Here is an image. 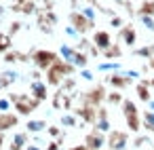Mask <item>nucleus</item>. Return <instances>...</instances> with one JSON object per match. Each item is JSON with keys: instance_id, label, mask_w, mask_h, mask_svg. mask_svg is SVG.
<instances>
[{"instance_id": "nucleus-27", "label": "nucleus", "mask_w": 154, "mask_h": 150, "mask_svg": "<svg viewBox=\"0 0 154 150\" xmlns=\"http://www.w3.org/2000/svg\"><path fill=\"white\" fill-rule=\"evenodd\" d=\"M148 108H150V110L154 112V99H150V102H148Z\"/></svg>"}, {"instance_id": "nucleus-5", "label": "nucleus", "mask_w": 154, "mask_h": 150, "mask_svg": "<svg viewBox=\"0 0 154 150\" xmlns=\"http://www.w3.org/2000/svg\"><path fill=\"white\" fill-rule=\"evenodd\" d=\"M72 21L76 23V28H78L80 32H87V30L93 28V21H91V19H85V17H80V15H72Z\"/></svg>"}, {"instance_id": "nucleus-10", "label": "nucleus", "mask_w": 154, "mask_h": 150, "mask_svg": "<svg viewBox=\"0 0 154 150\" xmlns=\"http://www.w3.org/2000/svg\"><path fill=\"white\" fill-rule=\"evenodd\" d=\"M137 13L139 15H154V0H143Z\"/></svg>"}, {"instance_id": "nucleus-18", "label": "nucleus", "mask_w": 154, "mask_h": 150, "mask_svg": "<svg viewBox=\"0 0 154 150\" xmlns=\"http://www.w3.org/2000/svg\"><path fill=\"white\" fill-rule=\"evenodd\" d=\"M34 93H36V95H38L40 99H42V97H45V85L36 83V85H34Z\"/></svg>"}, {"instance_id": "nucleus-17", "label": "nucleus", "mask_w": 154, "mask_h": 150, "mask_svg": "<svg viewBox=\"0 0 154 150\" xmlns=\"http://www.w3.org/2000/svg\"><path fill=\"white\" fill-rule=\"evenodd\" d=\"M28 129H30V131H40V129H45V123H42V120H32V123L28 125Z\"/></svg>"}, {"instance_id": "nucleus-24", "label": "nucleus", "mask_w": 154, "mask_h": 150, "mask_svg": "<svg viewBox=\"0 0 154 150\" xmlns=\"http://www.w3.org/2000/svg\"><path fill=\"white\" fill-rule=\"evenodd\" d=\"M112 26H114V28H122V19H120V17H114V19H112Z\"/></svg>"}, {"instance_id": "nucleus-23", "label": "nucleus", "mask_w": 154, "mask_h": 150, "mask_svg": "<svg viewBox=\"0 0 154 150\" xmlns=\"http://www.w3.org/2000/svg\"><path fill=\"white\" fill-rule=\"evenodd\" d=\"M118 68H120L118 64H103L101 66V70H118Z\"/></svg>"}, {"instance_id": "nucleus-13", "label": "nucleus", "mask_w": 154, "mask_h": 150, "mask_svg": "<svg viewBox=\"0 0 154 150\" xmlns=\"http://www.w3.org/2000/svg\"><path fill=\"white\" fill-rule=\"evenodd\" d=\"M139 19H141V23H143L146 30L154 32V15H139Z\"/></svg>"}, {"instance_id": "nucleus-15", "label": "nucleus", "mask_w": 154, "mask_h": 150, "mask_svg": "<svg viewBox=\"0 0 154 150\" xmlns=\"http://www.w3.org/2000/svg\"><path fill=\"white\" fill-rule=\"evenodd\" d=\"M103 97V87H97L93 89V93H89V102H99Z\"/></svg>"}, {"instance_id": "nucleus-29", "label": "nucleus", "mask_w": 154, "mask_h": 150, "mask_svg": "<svg viewBox=\"0 0 154 150\" xmlns=\"http://www.w3.org/2000/svg\"><path fill=\"white\" fill-rule=\"evenodd\" d=\"M28 150H38V148H34V146H30V148H28Z\"/></svg>"}, {"instance_id": "nucleus-11", "label": "nucleus", "mask_w": 154, "mask_h": 150, "mask_svg": "<svg viewBox=\"0 0 154 150\" xmlns=\"http://www.w3.org/2000/svg\"><path fill=\"white\" fill-rule=\"evenodd\" d=\"M127 123H129V129L131 131H139V114L135 112V114H127Z\"/></svg>"}, {"instance_id": "nucleus-16", "label": "nucleus", "mask_w": 154, "mask_h": 150, "mask_svg": "<svg viewBox=\"0 0 154 150\" xmlns=\"http://www.w3.org/2000/svg\"><path fill=\"white\" fill-rule=\"evenodd\" d=\"M118 55H120V49H118V47H112V45H110V47L106 49V57H118Z\"/></svg>"}, {"instance_id": "nucleus-28", "label": "nucleus", "mask_w": 154, "mask_h": 150, "mask_svg": "<svg viewBox=\"0 0 154 150\" xmlns=\"http://www.w3.org/2000/svg\"><path fill=\"white\" fill-rule=\"evenodd\" d=\"M150 87H152V89H154V78H152V80H150Z\"/></svg>"}, {"instance_id": "nucleus-4", "label": "nucleus", "mask_w": 154, "mask_h": 150, "mask_svg": "<svg viewBox=\"0 0 154 150\" xmlns=\"http://www.w3.org/2000/svg\"><path fill=\"white\" fill-rule=\"evenodd\" d=\"M148 89H150V80H141V83L137 85V95H139V99H141V102H146V104L152 99V95H150V91H148Z\"/></svg>"}, {"instance_id": "nucleus-14", "label": "nucleus", "mask_w": 154, "mask_h": 150, "mask_svg": "<svg viewBox=\"0 0 154 150\" xmlns=\"http://www.w3.org/2000/svg\"><path fill=\"white\" fill-rule=\"evenodd\" d=\"M135 55H137V57H150V59H152V57H154V47H143V49H137V51H135Z\"/></svg>"}, {"instance_id": "nucleus-8", "label": "nucleus", "mask_w": 154, "mask_h": 150, "mask_svg": "<svg viewBox=\"0 0 154 150\" xmlns=\"http://www.w3.org/2000/svg\"><path fill=\"white\" fill-rule=\"evenodd\" d=\"M108 80H110L114 87H118V89H125V87L131 83V76H127V74H125V76H120V74H114V76H110Z\"/></svg>"}, {"instance_id": "nucleus-6", "label": "nucleus", "mask_w": 154, "mask_h": 150, "mask_svg": "<svg viewBox=\"0 0 154 150\" xmlns=\"http://www.w3.org/2000/svg\"><path fill=\"white\" fill-rule=\"evenodd\" d=\"M95 45H97V49H108V47L112 45L110 34H108V32H97V34H95Z\"/></svg>"}, {"instance_id": "nucleus-2", "label": "nucleus", "mask_w": 154, "mask_h": 150, "mask_svg": "<svg viewBox=\"0 0 154 150\" xmlns=\"http://www.w3.org/2000/svg\"><path fill=\"white\" fill-rule=\"evenodd\" d=\"M34 59H36V64H38L40 68H47V66H53V64L57 61V57H55V53H51V51H38Z\"/></svg>"}, {"instance_id": "nucleus-12", "label": "nucleus", "mask_w": 154, "mask_h": 150, "mask_svg": "<svg viewBox=\"0 0 154 150\" xmlns=\"http://www.w3.org/2000/svg\"><path fill=\"white\" fill-rule=\"evenodd\" d=\"M143 127L154 133V112H152V110H148V112L143 114Z\"/></svg>"}, {"instance_id": "nucleus-19", "label": "nucleus", "mask_w": 154, "mask_h": 150, "mask_svg": "<svg viewBox=\"0 0 154 150\" xmlns=\"http://www.w3.org/2000/svg\"><path fill=\"white\" fill-rule=\"evenodd\" d=\"M74 61H76L78 66H85V64H87V57H85L82 53H76V55H74Z\"/></svg>"}, {"instance_id": "nucleus-9", "label": "nucleus", "mask_w": 154, "mask_h": 150, "mask_svg": "<svg viewBox=\"0 0 154 150\" xmlns=\"http://www.w3.org/2000/svg\"><path fill=\"white\" fill-rule=\"evenodd\" d=\"M17 123V118L13 114H0V129H9Z\"/></svg>"}, {"instance_id": "nucleus-3", "label": "nucleus", "mask_w": 154, "mask_h": 150, "mask_svg": "<svg viewBox=\"0 0 154 150\" xmlns=\"http://www.w3.org/2000/svg\"><path fill=\"white\" fill-rule=\"evenodd\" d=\"M120 40L125 42V45H135V40H137V34H135V30L131 28V26H125L122 30H120Z\"/></svg>"}, {"instance_id": "nucleus-1", "label": "nucleus", "mask_w": 154, "mask_h": 150, "mask_svg": "<svg viewBox=\"0 0 154 150\" xmlns=\"http://www.w3.org/2000/svg\"><path fill=\"white\" fill-rule=\"evenodd\" d=\"M110 148L112 150H125L127 148V133L112 131L110 133Z\"/></svg>"}, {"instance_id": "nucleus-20", "label": "nucleus", "mask_w": 154, "mask_h": 150, "mask_svg": "<svg viewBox=\"0 0 154 150\" xmlns=\"http://www.w3.org/2000/svg\"><path fill=\"white\" fill-rule=\"evenodd\" d=\"M148 142H150V139H148L146 135H141V137H137V139H135V148H141V146H146Z\"/></svg>"}, {"instance_id": "nucleus-30", "label": "nucleus", "mask_w": 154, "mask_h": 150, "mask_svg": "<svg viewBox=\"0 0 154 150\" xmlns=\"http://www.w3.org/2000/svg\"><path fill=\"white\" fill-rule=\"evenodd\" d=\"M0 146H2V133H0Z\"/></svg>"}, {"instance_id": "nucleus-21", "label": "nucleus", "mask_w": 154, "mask_h": 150, "mask_svg": "<svg viewBox=\"0 0 154 150\" xmlns=\"http://www.w3.org/2000/svg\"><path fill=\"white\" fill-rule=\"evenodd\" d=\"M112 104H120L122 102V97H120V93H110V97H108Z\"/></svg>"}, {"instance_id": "nucleus-25", "label": "nucleus", "mask_w": 154, "mask_h": 150, "mask_svg": "<svg viewBox=\"0 0 154 150\" xmlns=\"http://www.w3.org/2000/svg\"><path fill=\"white\" fill-rule=\"evenodd\" d=\"M61 123H66V125H74V118H72V116H66V118H61Z\"/></svg>"}, {"instance_id": "nucleus-22", "label": "nucleus", "mask_w": 154, "mask_h": 150, "mask_svg": "<svg viewBox=\"0 0 154 150\" xmlns=\"http://www.w3.org/2000/svg\"><path fill=\"white\" fill-rule=\"evenodd\" d=\"M9 47V36H0V51Z\"/></svg>"}, {"instance_id": "nucleus-26", "label": "nucleus", "mask_w": 154, "mask_h": 150, "mask_svg": "<svg viewBox=\"0 0 154 150\" xmlns=\"http://www.w3.org/2000/svg\"><path fill=\"white\" fill-rule=\"evenodd\" d=\"M49 133H51V135H57V133H59V129H57V127H51V129H49Z\"/></svg>"}, {"instance_id": "nucleus-31", "label": "nucleus", "mask_w": 154, "mask_h": 150, "mask_svg": "<svg viewBox=\"0 0 154 150\" xmlns=\"http://www.w3.org/2000/svg\"><path fill=\"white\" fill-rule=\"evenodd\" d=\"M89 2H93V0H89Z\"/></svg>"}, {"instance_id": "nucleus-7", "label": "nucleus", "mask_w": 154, "mask_h": 150, "mask_svg": "<svg viewBox=\"0 0 154 150\" xmlns=\"http://www.w3.org/2000/svg\"><path fill=\"white\" fill-rule=\"evenodd\" d=\"M87 146H89V150H99V148L103 146V137H101L99 133H91V135L87 137Z\"/></svg>"}]
</instances>
